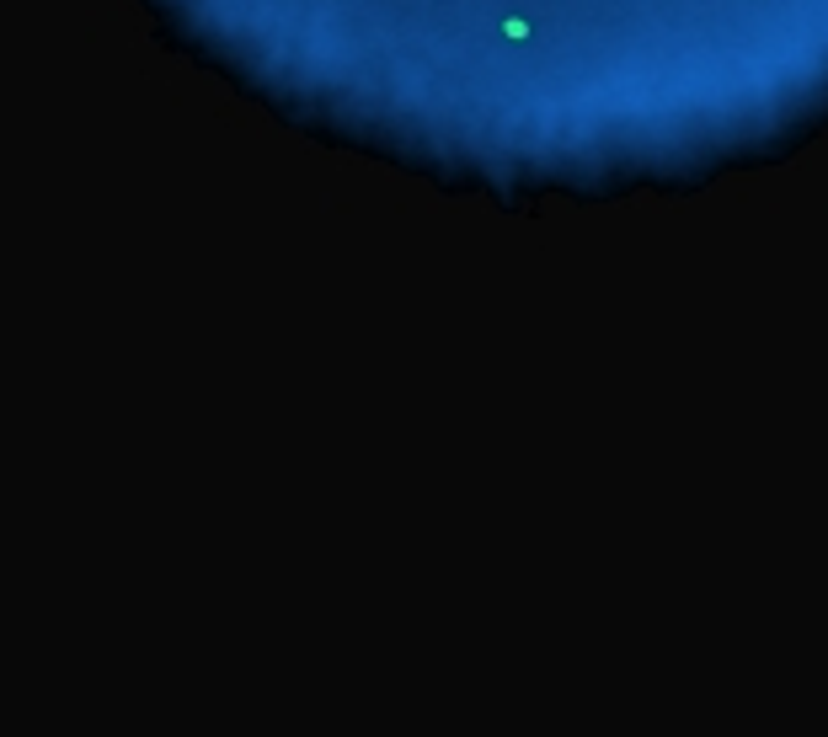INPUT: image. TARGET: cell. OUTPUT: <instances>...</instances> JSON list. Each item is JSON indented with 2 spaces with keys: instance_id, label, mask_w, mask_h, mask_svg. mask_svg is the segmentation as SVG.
<instances>
[{
  "instance_id": "obj_1",
  "label": "cell",
  "mask_w": 828,
  "mask_h": 737,
  "mask_svg": "<svg viewBox=\"0 0 828 737\" xmlns=\"http://www.w3.org/2000/svg\"><path fill=\"white\" fill-rule=\"evenodd\" d=\"M503 33H508L513 43H524V38H529V22H524V17H508V22H503Z\"/></svg>"
}]
</instances>
